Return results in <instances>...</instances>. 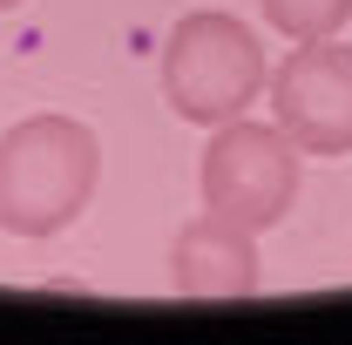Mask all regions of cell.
I'll return each mask as SVG.
<instances>
[{
    "label": "cell",
    "mask_w": 352,
    "mask_h": 345,
    "mask_svg": "<svg viewBox=\"0 0 352 345\" xmlns=\"http://www.w3.org/2000/svg\"><path fill=\"white\" fill-rule=\"evenodd\" d=\"M102 183V142L75 115H28L0 135V230L7 237H61Z\"/></svg>",
    "instance_id": "obj_1"
},
{
    "label": "cell",
    "mask_w": 352,
    "mask_h": 345,
    "mask_svg": "<svg viewBox=\"0 0 352 345\" xmlns=\"http://www.w3.org/2000/svg\"><path fill=\"white\" fill-rule=\"evenodd\" d=\"M271 82V61H264L258 34L223 14V7H197L183 14L163 41V102H170L183 122H204L217 129L230 115H244Z\"/></svg>",
    "instance_id": "obj_2"
},
{
    "label": "cell",
    "mask_w": 352,
    "mask_h": 345,
    "mask_svg": "<svg viewBox=\"0 0 352 345\" xmlns=\"http://www.w3.org/2000/svg\"><path fill=\"white\" fill-rule=\"evenodd\" d=\"M298 142L278 129V122H244V115H230L210 129L204 142V210L230 216V223H244V230H271V223H285V210L298 203Z\"/></svg>",
    "instance_id": "obj_3"
},
{
    "label": "cell",
    "mask_w": 352,
    "mask_h": 345,
    "mask_svg": "<svg viewBox=\"0 0 352 345\" xmlns=\"http://www.w3.org/2000/svg\"><path fill=\"white\" fill-rule=\"evenodd\" d=\"M271 122L305 156H352V47L339 34L298 41L271 68Z\"/></svg>",
    "instance_id": "obj_4"
},
{
    "label": "cell",
    "mask_w": 352,
    "mask_h": 345,
    "mask_svg": "<svg viewBox=\"0 0 352 345\" xmlns=\"http://www.w3.org/2000/svg\"><path fill=\"white\" fill-rule=\"evenodd\" d=\"M170 285L183 298H251L264 285L258 271V230L204 210L176 230L170 244Z\"/></svg>",
    "instance_id": "obj_5"
},
{
    "label": "cell",
    "mask_w": 352,
    "mask_h": 345,
    "mask_svg": "<svg viewBox=\"0 0 352 345\" xmlns=\"http://www.w3.org/2000/svg\"><path fill=\"white\" fill-rule=\"evenodd\" d=\"M258 7L285 41H325L352 21V0H258Z\"/></svg>",
    "instance_id": "obj_6"
},
{
    "label": "cell",
    "mask_w": 352,
    "mask_h": 345,
    "mask_svg": "<svg viewBox=\"0 0 352 345\" xmlns=\"http://www.w3.org/2000/svg\"><path fill=\"white\" fill-rule=\"evenodd\" d=\"M14 7H21V0H0V14H14Z\"/></svg>",
    "instance_id": "obj_7"
}]
</instances>
